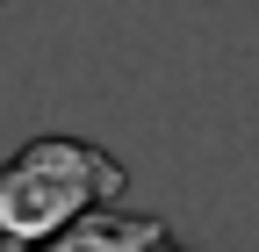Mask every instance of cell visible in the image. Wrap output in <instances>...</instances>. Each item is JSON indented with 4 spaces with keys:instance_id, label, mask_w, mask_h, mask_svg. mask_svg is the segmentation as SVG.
<instances>
[{
    "instance_id": "obj_1",
    "label": "cell",
    "mask_w": 259,
    "mask_h": 252,
    "mask_svg": "<svg viewBox=\"0 0 259 252\" xmlns=\"http://www.w3.org/2000/svg\"><path fill=\"white\" fill-rule=\"evenodd\" d=\"M94 180H115V166L94 159L87 144H72V137L29 144L15 166H0V245L51 238L65 216H79L94 202Z\"/></svg>"
}]
</instances>
